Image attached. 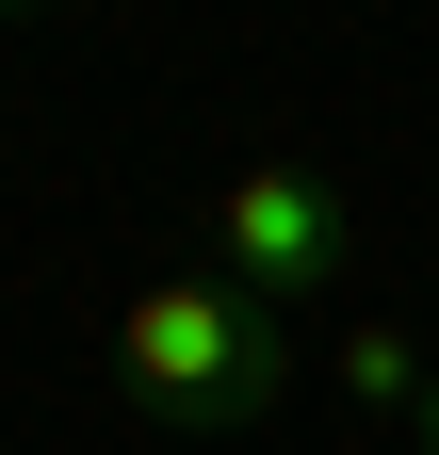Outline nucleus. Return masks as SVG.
Listing matches in <instances>:
<instances>
[{
    "label": "nucleus",
    "mask_w": 439,
    "mask_h": 455,
    "mask_svg": "<svg viewBox=\"0 0 439 455\" xmlns=\"http://www.w3.org/2000/svg\"><path fill=\"white\" fill-rule=\"evenodd\" d=\"M115 390L163 439H244V423H277V390H293V309L228 293V276H147L115 309Z\"/></svg>",
    "instance_id": "obj_1"
},
{
    "label": "nucleus",
    "mask_w": 439,
    "mask_h": 455,
    "mask_svg": "<svg viewBox=\"0 0 439 455\" xmlns=\"http://www.w3.org/2000/svg\"><path fill=\"white\" fill-rule=\"evenodd\" d=\"M358 260V212H342V180H325V163H228V180H212V276H228V293H260V309H309L325 276Z\"/></svg>",
    "instance_id": "obj_2"
},
{
    "label": "nucleus",
    "mask_w": 439,
    "mask_h": 455,
    "mask_svg": "<svg viewBox=\"0 0 439 455\" xmlns=\"http://www.w3.org/2000/svg\"><path fill=\"white\" fill-rule=\"evenodd\" d=\"M325 374H342V407H391V423H407L439 358H423V341H407V325H342V358H325Z\"/></svg>",
    "instance_id": "obj_3"
},
{
    "label": "nucleus",
    "mask_w": 439,
    "mask_h": 455,
    "mask_svg": "<svg viewBox=\"0 0 439 455\" xmlns=\"http://www.w3.org/2000/svg\"><path fill=\"white\" fill-rule=\"evenodd\" d=\"M407 439H423V455H439V374H423V407H407Z\"/></svg>",
    "instance_id": "obj_4"
}]
</instances>
